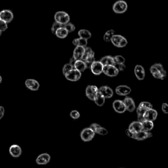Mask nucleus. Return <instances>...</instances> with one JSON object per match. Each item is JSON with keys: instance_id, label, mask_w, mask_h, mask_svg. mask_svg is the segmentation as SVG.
<instances>
[{"instance_id": "1", "label": "nucleus", "mask_w": 168, "mask_h": 168, "mask_svg": "<svg viewBox=\"0 0 168 168\" xmlns=\"http://www.w3.org/2000/svg\"><path fill=\"white\" fill-rule=\"evenodd\" d=\"M150 71L155 78L164 80L166 77V72L161 64H155L150 67Z\"/></svg>"}, {"instance_id": "2", "label": "nucleus", "mask_w": 168, "mask_h": 168, "mask_svg": "<svg viewBox=\"0 0 168 168\" xmlns=\"http://www.w3.org/2000/svg\"><path fill=\"white\" fill-rule=\"evenodd\" d=\"M55 22L61 24H66L69 23L70 16L69 15L64 11H58L55 15Z\"/></svg>"}, {"instance_id": "3", "label": "nucleus", "mask_w": 168, "mask_h": 168, "mask_svg": "<svg viewBox=\"0 0 168 168\" xmlns=\"http://www.w3.org/2000/svg\"><path fill=\"white\" fill-rule=\"evenodd\" d=\"M111 42L117 47H124L127 44V39L120 35H114L111 39Z\"/></svg>"}, {"instance_id": "4", "label": "nucleus", "mask_w": 168, "mask_h": 168, "mask_svg": "<svg viewBox=\"0 0 168 168\" xmlns=\"http://www.w3.org/2000/svg\"><path fill=\"white\" fill-rule=\"evenodd\" d=\"M95 133L94 131L92 130L90 127H87L83 129L81 132V138H82V141L85 142H88L91 141L95 137Z\"/></svg>"}, {"instance_id": "5", "label": "nucleus", "mask_w": 168, "mask_h": 168, "mask_svg": "<svg viewBox=\"0 0 168 168\" xmlns=\"http://www.w3.org/2000/svg\"><path fill=\"white\" fill-rule=\"evenodd\" d=\"M127 4L126 1L120 0V1H116L113 5V11L115 13L121 14L127 11Z\"/></svg>"}, {"instance_id": "6", "label": "nucleus", "mask_w": 168, "mask_h": 168, "mask_svg": "<svg viewBox=\"0 0 168 168\" xmlns=\"http://www.w3.org/2000/svg\"><path fill=\"white\" fill-rule=\"evenodd\" d=\"M66 80L71 81V82H76L78 81L81 76H82V74L80 71L76 70L75 68H74L72 70H70L69 72H68L66 75L64 76Z\"/></svg>"}, {"instance_id": "7", "label": "nucleus", "mask_w": 168, "mask_h": 168, "mask_svg": "<svg viewBox=\"0 0 168 168\" xmlns=\"http://www.w3.org/2000/svg\"><path fill=\"white\" fill-rule=\"evenodd\" d=\"M99 92V89H98L97 86L95 85H88L87 87L85 90L87 97H88L90 100L93 101H95L96 96H97V93Z\"/></svg>"}, {"instance_id": "8", "label": "nucleus", "mask_w": 168, "mask_h": 168, "mask_svg": "<svg viewBox=\"0 0 168 168\" xmlns=\"http://www.w3.org/2000/svg\"><path fill=\"white\" fill-rule=\"evenodd\" d=\"M13 19V14L10 10H3L0 13V20L5 22V23H10Z\"/></svg>"}, {"instance_id": "9", "label": "nucleus", "mask_w": 168, "mask_h": 168, "mask_svg": "<svg viewBox=\"0 0 168 168\" xmlns=\"http://www.w3.org/2000/svg\"><path fill=\"white\" fill-rule=\"evenodd\" d=\"M103 73L107 76L115 77L118 76L119 73V70L117 69V68L115 66H104Z\"/></svg>"}, {"instance_id": "10", "label": "nucleus", "mask_w": 168, "mask_h": 168, "mask_svg": "<svg viewBox=\"0 0 168 168\" xmlns=\"http://www.w3.org/2000/svg\"><path fill=\"white\" fill-rule=\"evenodd\" d=\"M113 108L116 112L120 114L125 112L126 110L125 104H124L123 101L121 100L114 101L113 102Z\"/></svg>"}, {"instance_id": "11", "label": "nucleus", "mask_w": 168, "mask_h": 168, "mask_svg": "<svg viewBox=\"0 0 168 168\" xmlns=\"http://www.w3.org/2000/svg\"><path fill=\"white\" fill-rule=\"evenodd\" d=\"M104 66L100 61H95L91 66V70L93 74L95 75H100V74L103 72Z\"/></svg>"}, {"instance_id": "12", "label": "nucleus", "mask_w": 168, "mask_h": 168, "mask_svg": "<svg viewBox=\"0 0 168 168\" xmlns=\"http://www.w3.org/2000/svg\"><path fill=\"white\" fill-rule=\"evenodd\" d=\"M90 128L92 130L94 131L95 133H97L99 135H105L108 134V131L107 129L104 128V127H101L99 124L97 123H92L91 126H89Z\"/></svg>"}, {"instance_id": "13", "label": "nucleus", "mask_w": 168, "mask_h": 168, "mask_svg": "<svg viewBox=\"0 0 168 168\" xmlns=\"http://www.w3.org/2000/svg\"><path fill=\"white\" fill-rule=\"evenodd\" d=\"M51 160V156L49 154L44 153L39 155L36 158V163L38 165H45L47 164Z\"/></svg>"}, {"instance_id": "14", "label": "nucleus", "mask_w": 168, "mask_h": 168, "mask_svg": "<svg viewBox=\"0 0 168 168\" xmlns=\"http://www.w3.org/2000/svg\"><path fill=\"white\" fill-rule=\"evenodd\" d=\"M25 85L28 89L32 91H37L39 88V83L35 80L33 79H28L25 82Z\"/></svg>"}, {"instance_id": "15", "label": "nucleus", "mask_w": 168, "mask_h": 168, "mask_svg": "<svg viewBox=\"0 0 168 168\" xmlns=\"http://www.w3.org/2000/svg\"><path fill=\"white\" fill-rule=\"evenodd\" d=\"M131 91V89L129 86L127 85H119L116 88V93L120 96H126L129 95Z\"/></svg>"}, {"instance_id": "16", "label": "nucleus", "mask_w": 168, "mask_h": 168, "mask_svg": "<svg viewBox=\"0 0 168 168\" xmlns=\"http://www.w3.org/2000/svg\"><path fill=\"white\" fill-rule=\"evenodd\" d=\"M158 116V112L157 111L154 109H150L148 110L146 112L145 115H144V118L145 120L147 121H150V122H153L157 118Z\"/></svg>"}, {"instance_id": "17", "label": "nucleus", "mask_w": 168, "mask_h": 168, "mask_svg": "<svg viewBox=\"0 0 168 168\" xmlns=\"http://www.w3.org/2000/svg\"><path fill=\"white\" fill-rule=\"evenodd\" d=\"M99 92L104 96L105 99H110L113 96L114 92L110 87L108 86H102L99 89Z\"/></svg>"}, {"instance_id": "18", "label": "nucleus", "mask_w": 168, "mask_h": 168, "mask_svg": "<svg viewBox=\"0 0 168 168\" xmlns=\"http://www.w3.org/2000/svg\"><path fill=\"white\" fill-rule=\"evenodd\" d=\"M123 102L126 105V110L130 112H132L135 110V104L132 98L126 97L123 100Z\"/></svg>"}, {"instance_id": "19", "label": "nucleus", "mask_w": 168, "mask_h": 168, "mask_svg": "<svg viewBox=\"0 0 168 168\" xmlns=\"http://www.w3.org/2000/svg\"><path fill=\"white\" fill-rule=\"evenodd\" d=\"M9 153L13 157L18 158L22 154V149L18 145H13L9 148Z\"/></svg>"}, {"instance_id": "20", "label": "nucleus", "mask_w": 168, "mask_h": 168, "mask_svg": "<svg viewBox=\"0 0 168 168\" xmlns=\"http://www.w3.org/2000/svg\"><path fill=\"white\" fill-rule=\"evenodd\" d=\"M85 53V47H76L74 49L73 53V57L75 58L76 61H81Z\"/></svg>"}, {"instance_id": "21", "label": "nucleus", "mask_w": 168, "mask_h": 168, "mask_svg": "<svg viewBox=\"0 0 168 168\" xmlns=\"http://www.w3.org/2000/svg\"><path fill=\"white\" fill-rule=\"evenodd\" d=\"M129 129L131 131L136 134V133L142 131V123L138 122V121H137V122H133L129 125Z\"/></svg>"}, {"instance_id": "22", "label": "nucleus", "mask_w": 168, "mask_h": 168, "mask_svg": "<svg viewBox=\"0 0 168 168\" xmlns=\"http://www.w3.org/2000/svg\"><path fill=\"white\" fill-rule=\"evenodd\" d=\"M135 74L139 80H142L145 79V71L144 68L141 65H137L135 68Z\"/></svg>"}, {"instance_id": "23", "label": "nucleus", "mask_w": 168, "mask_h": 168, "mask_svg": "<svg viewBox=\"0 0 168 168\" xmlns=\"http://www.w3.org/2000/svg\"><path fill=\"white\" fill-rule=\"evenodd\" d=\"M101 63L103 64L104 66H116V62H115L114 58L111 57V56H106V57H102L101 61Z\"/></svg>"}, {"instance_id": "24", "label": "nucleus", "mask_w": 168, "mask_h": 168, "mask_svg": "<svg viewBox=\"0 0 168 168\" xmlns=\"http://www.w3.org/2000/svg\"><path fill=\"white\" fill-rule=\"evenodd\" d=\"M152 136V134L150 132H147L145 131H141L135 134V137L134 139L136 140H138V141H142V140H145L147 138L151 137Z\"/></svg>"}, {"instance_id": "25", "label": "nucleus", "mask_w": 168, "mask_h": 168, "mask_svg": "<svg viewBox=\"0 0 168 168\" xmlns=\"http://www.w3.org/2000/svg\"><path fill=\"white\" fill-rule=\"evenodd\" d=\"M72 43L76 47H86L87 45H88V40L79 38L74 39Z\"/></svg>"}, {"instance_id": "26", "label": "nucleus", "mask_w": 168, "mask_h": 168, "mask_svg": "<svg viewBox=\"0 0 168 168\" xmlns=\"http://www.w3.org/2000/svg\"><path fill=\"white\" fill-rule=\"evenodd\" d=\"M105 99H106L104 96L102 95L100 92H99L97 93V96H96L94 101L95 102V104L99 106V107H102V106H103L104 104Z\"/></svg>"}, {"instance_id": "27", "label": "nucleus", "mask_w": 168, "mask_h": 168, "mask_svg": "<svg viewBox=\"0 0 168 168\" xmlns=\"http://www.w3.org/2000/svg\"><path fill=\"white\" fill-rule=\"evenodd\" d=\"M142 131H145L149 132L150 131H151L154 127V123L150 121H147L145 120L142 123Z\"/></svg>"}, {"instance_id": "28", "label": "nucleus", "mask_w": 168, "mask_h": 168, "mask_svg": "<svg viewBox=\"0 0 168 168\" xmlns=\"http://www.w3.org/2000/svg\"><path fill=\"white\" fill-rule=\"evenodd\" d=\"M68 32L66 28H59L57 31V32H56L55 35L57 36V37H58V38H61V39H64L65 38H66Z\"/></svg>"}, {"instance_id": "29", "label": "nucleus", "mask_w": 168, "mask_h": 168, "mask_svg": "<svg viewBox=\"0 0 168 168\" xmlns=\"http://www.w3.org/2000/svg\"><path fill=\"white\" fill-rule=\"evenodd\" d=\"M78 35L80 36V38L85 39L87 40L91 38V33L90 32L89 30H85V29L80 30L78 32Z\"/></svg>"}, {"instance_id": "30", "label": "nucleus", "mask_w": 168, "mask_h": 168, "mask_svg": "<svg viewBox=\"0 0 168 168\" xmlns=\"http://www.w3.org/2000/svg\"><path fill=\"white\" fill-rule=\"evenodd\" d=\"M74 68H76V70H77L78 71H80V72H84L86 69V65L85 62L83 61H77L76 63L74 65Z\"/></svg>"}, {"instance_id": "31", "label": "nucleus", "mask_w": 168, "mask_h": 168, "mask_svg": "<svg viewBox=\"0 0 168 168\" xmlns=\"http://www.w3.org/2000/svg\"><path fill=\"white\" fill-rule=\"evenodd\" d=\"M95 53L92 50V49L89 47H85V53H84V55L82 57V61L85 62L87 59L89 58L91 55H94Z\"/></svg>"}, {"instance_id": "32", "label": "nucleus", "mask_w": 168, "mask_h": 168, "mask_svg": "<svg viewBox=\"0 0 168 168\" xmlns=\"http://www.w3.org/2000/svg\"><path fill=\"white\" fill-rule=\"evenodd\" d=\"M115 32H114V30H112V29H111V30H108L107 32L105 33V34L104 35V40L105 42H111V39L112 38V37L115 35L114 34Z\"/></svg>"}, {"instance_id": "33", "label": "nucleus", "mask_w": 168, "mask_h": 168, "mask_svg": "<svg viewBox=\"0 0 168 168\" xmlns=\"http://www.w3.org/2000/svg\"><path fill=\"white\" fill-rule=\"evenodd\" d=\"M95 62V54L91 55L89 58L87 59V60L85 61V63L86 65V68H91V66L93 65V64Z\"/></svg>"}, {"instance_id": "34", "label": "nucleus", "mask_w": 168, "mask_h": 168, "mask_svg": "<svg viewBox=\"0 0 168 168\" xmlns=\"http://www.w3.org/2000/svg\"><path fill=\"white\" fill-rule=\"evenodd\" d=\"M139 107L143 108V109H145L146 110L152 109V104L150 103V102H141V103H140L139 105Z\"/></svg>"}, {"instance_id": "35", "label": "nucleus", "mask_w": 168, "mask_h": 168, "mask_svg": "<svg viewBox=\"0 0 168 168\" xmlns=\"http://www.w3.org/2000/svg\"><path fill=\"white\" fill-rule=\"evenodd\" d=\"M63 26H64V24H61L60 23H57V22H55V23H53V24L52 27H51V32H52V33L55 35V34H56V32H57V31L59 28H63Z\"/></svg>"}, {"instance_id": "36", "label": "nucleus", "mask_w": 168, "mask_h": 168, "mask_svg": "<svg viewBox=\"0 0 168 168\" xmlns=\"http://www.w3.org/2000/svg\"><path fill=\"white\" fill-rule=\"evenodd\" d=\"M63 28H66L68 32H72L76 29L75 26H74L73 24H72L70 23H68L66 24H64Z\"/></svg>"}, {"instance_id": "37", "label": "nucleus", "mask_w": 168, "mask_h": 168, "mask_svg": "<svg viewBox=\"0 0 168 168\" xmlns=\"http://www.w3.org/2000/svg\"><path fill=\"white\" fill-rule=\"evenodd\" d=\"M74 67L72 66L71 64H70L69 63H68V64H66L64 65V66H63V74L65 76L66 74L68 73V72H69L70 70H72L73 69Z\"/></svg>"}, {"instance_id": "38", "label": "nucleus", "mask_w": 168, "mask_h": 168, "mask_svg": "<svg viewBox=\"0 0 168 168\" xmlns=\"http://www.w3.org/2000/svg\"><path fill=\"white\" fill-rule=\"evenodd\" d=\"M114 58L116 64H124V63H125L126 61L125 58H124L123 56L121 55H117Z\"/></svg>"}, {"instance_id": "39", "label": "nucleus", "mask_w": 168, "mask_h": 168, "mask_svg": "<svg viewBox=\"0 0 168 168\" xmlns=\"http://www.w3.org/2000/svg\"><path fill=\"white\" fill-rule=\"evenodd\" d=\"M7 23H5V22L0 20V34L1 35V33L5 31L7 29Z\"/></svg>"}, {"instance_id": "40", "label": "nucleus", "mask_w": 168, "mask_h": 168, "mask_svg": "<svg viewBox=\"0 0 168 168\" xmlns=\"http://www.w3.org/2000/svg\"><path fill=\"white\" fill-rule=\"evenodd\" d=\"M70 116L71 118H72L73 119H78L80 116V114L79 113L78 111L77 110H72L70 112Z\"/></svg>"}, {"instance_id": "41", "label": "nucleus", "mask_w": 168, "mask_h": 168, "mask_svg": "<svg viewBox=\"0 0 168 168\" xmlns=\"http://www.w3.org/2000/svg\"><path fill=\"white\" fill-rule=\"evenodd\" d=\"M115 66L117 68V69L119 71H123L126 68V65L124 64H116Z\"/></svg>"}, {"instance_id": "42", "label": "nucleus", "mask_w": 168, "mask_h": 168, "mask_svg": "<svg viewBox=\"0 0 168 168\" xmlns=\"http://www.w3.org/2000/svg\"><path fill=\"white\" fill-rule=\"evenodd\" d=\"M161 109L165 114H168V104L167 103H163L161 106Z\"/></svg>"}, {"instance_id": "43", "label": "nucleus", "mask_w": 168, "mask_h": 168, "mask_svg": "<svg viewBox=\"0 0 168 168\" xmlns=\"http://www.w3.org/2000/svg\"><path fill=\"white\" fill-rule=\"evenodd\" d=\"M126 135L129 137L134 139V137H135V133H133V132L131 131H130L129 129H126Z\"/></svg>"}, {"instance_id": "44", "label": "nucleus", "mask_w": 168, "mask_h": 168, "mask_svg": "<svg viewBox=\"0 0 168 168\" xmlns=\"http://www.w3.org/2000/svg\"><path fill=\"white\" fill-rule=\"evenodd\" d=\"M76 60L75 59V58H74V57H72V58H70V61H69V64H71L72 66H74V65H75L76 63Z\"/></svg>"}, {"instance_id": "45", "label": "nucleus", "mask_w": 168, "mask_h": 168, "mask_svg": "<svg viewBox=\"0 0 168 168\" xmlns=\"http://www.w3.org/2000/svg\"><path fill=\"white\" fill-rule=\"evenodd\" d=\"M4 113H5L4 108L3 107H0V119H1L3 116H4Z\"/></svg>"}, {"instance_id": "46", "label": "nucleus", "mask_w": 168, "mask_h": 168, "mask_svg": "<svg viewBox=\"0 0 168 168\" xmlns=\"http://www.w3.org/2000/svg\"><path fill=\"white\" fill-rule=\"evenodd\" d=\"M1 82H2V77L1 76H0V83H1Z\"/></svg>"}]
</instances>
